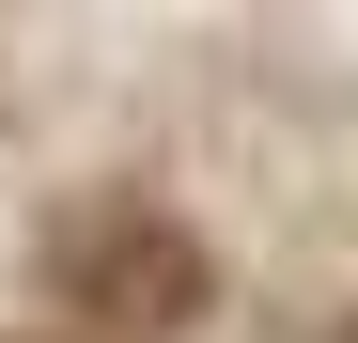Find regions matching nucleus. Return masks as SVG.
<instances>
[{"label": "nucleus", "mask_w": 358, "mask_h": 343, "mask_svg": "<svg viewBox=\"0 0 358 343\" xmlns=\"http://www.w3.org/2000/svg\"><path fill=\"white\" fill-rule=\"evenodd\" d=\"M63 281H78V312H94V328H125V343L203 312V250L171 234L156 203H109V218H78V234H63Z\"/></svg>", "instance_id": "f257e3e1"}]
</instances>
